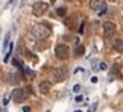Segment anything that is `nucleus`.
Returning a JSON list of instances; mask_svg holds the SVG:
<instances>
[{
    "mask_svg": "<svg viewBox=\"0 0 123 112\" xmlns=\"http://www.w3.org/2000/svg\"><path fill=\"white\" fill-rule=\"evenodd\" d=\"M31 35L35 36V38H38V39H44L50 35V29H49V26H46V24H35V26H32V29H31Z\"/></svg>",
    "mask_w": 123,
    "mask_h": 112,
    "instance_id": "f257e3e1",
    "label": "nucleus"
},
{
    "mask_svg": "<svg viewBox=\"0 0 123 112\" xmlns=\"http://www.w3.org/2000/svg\"><path fill=\"white\" fill-rule=\"evenodd\" d=\"M68 77V70L67 67H58L53 70V79L55 82H64Z\"/></svg>",
    "mask_w": 123,
    "mask_h": 112,
    "instance_id": "f03ea898",
    "label": "nucleus"
},
{
    "mask_svg": "<svg viewBox=\"0 0 123 112\" xmlns=\"http://www.w3.org/2000/svg\"><path fill=\"white\" fill-rule=\"evenodd\" d=\"M47 8H49V3H46V2H35L34 5H32V12H34V15L41 17V15H44V12L47 11Z\"/></svg>",
    "mask_w": 123,
    "mask_h": 112,
    "instance_id": "7ed1b4c3",
    "label": "nucleus"
},
{
    "mask_svg": "<svg viewBox=\"0 0 123 112\" xmlns=\"http://www.w3.org/2000/svg\"><path fill=\"white\" fill-rule=\"evenodd\" d=\"M102 29H103V36H105V38H111V36L116 34L117 27H116L114 23L105 21V23H103V26H102Z\"/></svg>",
    "mask_w": 123,
    "mask_h": 112,
    "instance_id": "20e7f679",
    "label": "nucleus"
},
{
    "mask_svg": "<svg viewBox=\"0 0 123 112\" xmlns=\"http://www.w3.org/2000/svg\"><path fill=\"white\" fill-rule=\"evenodd\" d=\"M55 55L58 59H68V47L65 44H58L55 47Z\"/></svg>",
    "mask_w": 123,
    "mask_h": 112,
    "instance_id": "39448f33",
    "label": "nucleus"
},
{
    "mask_svg": "<svg viewBox=\"0 0 123 112\" xmlns=\"http://www.w3.org/2000/svg\"><path fill=\"white\" fill-rule=\"evenodd\" d=\"M11 97H12V100L15 101V103H20V101H23V100H25L26 97H27L26 90H23V88H15V90L12 91Z\"/></svg>",
    "mask_w": 123,
    "mask_h": 112,
    "instance_id": "423d86ee",
    "label": "nucleus"
},
{
    "mask_svg": "<svg viewBox=\"0 0 123 112\" xmlns=\"http://www.w3.org/2000/svg\"><path fill=\"white\" fill-rule=\"evenodd\" d=\"M103 6H106V3L103 2V0H91V2H90V8H91L93 11H97V9H102Z\"/></svg>",
    "mask_w": 123,
    "mask_h": 112,
    "instance_id": "0eeeda50",
    "label": "nucleus"
},
{
    "mask_svg": "<svg viewBox=\"0 0 123 112\" xmlns=\"http://www.w3.org/2000/svg\"><path fill=\"white\" fill-rule=\"evenodd\" d=\"M50 88H52V83H50L49 80H43V82H40V91L43 92V94L49 92Z\"/></svg>",
    "mask_w": 123,
    "mask_h": 112,
    "instance_id": "6e6552de",
    "label": "nucleus"
},
{
    "mask_svg": "<svg viewBox=\"0 0 123 112\" xmlns=\"http://www.w3.org/2000/svg\"><path fill=\"white\" fill-rule=\"evenodd\" d=\"M76 21H78V15H72L65 23H67V26L70 27V29H74V27H76Z\"/></svg>",
    "mask_w": 123,
    "mask_h": 112,
    "instance_id": "1a4fd4ad",
    "label": "nucleus"
},
{
    "mask_svg": "<svg viewBox=\"0 0 123 112\" xmlns=\"http://www.w3.org/2000/svg\"><path fill=\"white\" fill-rule=\"evenodd\" d=\"M20 74H8V77H6V80L8 83H17L18 80H20Z\"/></svg>",
    "mask_w": 123,
    "mask_h": 112,
    "instance_id": "9d476101",
    "label": "nucleus"
},
{
    "mask_svg": "<svg viewBox=\"0 0 123 112\" xmlns=\"http://www.w3.org/2000/svg\"><path fill=\"white\" fill-rule=\"evenodd\" d=\"M112 47H114L116 50H119V52H122L123 50V41L122 39H116L114 43H112Z\"/></svg>",
    "mask_w": 123,
    "mask_h": 112,
    "instance_id": "9b49d317",
    "label": "nucleus"
},
{
    "mask_svg": "<svg viewBox=\"0 0 123 112\" xmlns=\"http://www.w3.org/2000/svg\"><path fill=\"white\" fill-rule=\"evenodd\" d=\"M56 14H58L59 17H65V15H67V6H59V8H56Z\"/></svg>",
    "mask_w": 123,
    "mask_h": 112,
    "instance_id": "f8f14e48",
    "label": "nucleus"
},
{
    "mask_svg": "<svg viewBox=\"0 0 123 112\" xmlns=\"http://www.w3.org/2000/svg\"><path fill=\"white\" fill-rule=\"evenodd\" d=\"M84 52H85V49L82 47V45H78V47H76V50H74V53H76V56H81V55H84Z\"/></svg>",
    "mask_w": 123,
    "mask_h": 112,
    "instance_id": "ddd939ff",
    "label": "nucleus"
},
{
    "mask_svg": "<svg viewBox=\"0 0 123 112\" xmlns=\"http://www.w3.org/2000/svg\"><path fill=\"white\" fill-rule=\"evenodd\" d=\"M73 92H76V94H78V92H81V85H79V83H76V85L73 86Z\"/></svg>",
    "mask_w": 123,
    "mask_h": 112,
    "instance_id": "4468645a",
    "label": "nucleus"
},
{
    "mask_svg": "<svg viewBox=\"0 0 123 112\" xmlns=\"http://www.w3.org/2000/svg\"><path fill=\"white\" fill-rule=\"evenodd\" d=\"M96 109H97V103H93L91 106H90V109H88V112H96Z\"/></svg>",
    "mask_w": 123,
    "mask_h": 112,
    "instance_id": "2eb2a0df",
    "label": "nucleus"
},
{
    "mask_svg": "<svg viewBox=\"0 0 123 112\" xmlns=\"http://www.w3.org/2000/svg\"><path fill=\"white\" fill-rule=\"evenodd\" d=\"M106 9H108L106 6H103V8L100 9V11H99V17H102V15H105V12H106Z\"/></svg>",
    "mask_w": 123,
    "mask_h": 112,
    "instance_id": "dca6fc26",
    "label": "nucleus"
},
{
    "mask_svg": "<svg viewBox=\"0 0 123 112\" xmlns=\"http://www.w3.org/2000/svg\"><path fill=\"white\" fill-rule=\"evenodd\" d=\"M99 68H100V70H102V71H105V70L108 68V65H106L105 62H100V65H99Z\"/></svg>",
    "mask_w": 123,
    "mask_h": 112,
    "instance_id": "f3484780",
    "label": "nucleus"
},
{
    "mask_svg": "<svg viewBox=\"0 0 123 112\" xmlns=\"http://www.w3.org/2000/svg\"><path fill=\"white\" fill-rule=\"evenodd\" d=\"M84 27H85V23H82V24L79 26V30H78L79 34H84V32H85V30H84Z\"/></svg>",
    "mask_w": 123,
    "mask_h": 112,
    "instance_id": "a211bd4d",
    "label": "nucleus"
},
{
    "mask_svg": "<svg viewBox=\"0 0 123 112\" xmlns=\"http://www.w3.org/2000/svg\"><path fill=\"white\" fill-rule=\"evenodd\" d=\"M74 100H76L78 103H81V101L84 100V97H82V95H76V99H74Z\"/></svg>",
    "mask_w": 123,
    "mask_h": 112,
    "instance_id": "6ab92c4d",
    "label": "nucleus"
},
{
    "mask_svg": "<svg viewBox=\"0 0 123 112\" xmlns=\"http://www.w3.org/2000/svg\"><path fill=\"white\" fill-rule=\"evenodd\" d=\"M90 80H91V83H97V80H99V77H96V76H93L91 79H90Z\"/></svg>",
    "mask_w": 123,
    "mask_h": 112,
    "instance_id": "aec40b11",
    "label": "nucleus"
},
{
    "mask_svg": "<svg viewBox=\"0 0 123 112\" xmlns=\"http://www.w3.org/2000/svg\"><path fill=\"white\" fill-rule=\"evenodd\" d=\"M9 103V99H8V97H3V106H6Z\"/></svg>",
    "mask_w": 123,
    "mask_h": 112,
    "instance_id": "412c9836",
    "label": "nucleus"
},
{
    "mask_svg": "<svg viewBox=\"0 0 123 112\" xmlns=\"http://www.w3.org/2000/svg\"><path fill=\"white\" fill-rule=\"evenodd\" d=\"M23 112H31V108L29 106H25V108H23Z\"/></svg>",
    "mask_w": 123,
    "mask_h": 112,
    "instance_id": "4be33fe9",
    "label": "nucleus"
},
{
    "mask_svg": "<svg viewBox=\"0 0 123 112\" xmlns=\"http://www.w3.org/2000/svg\"><path fill=\"white\" fill-rule=\"evenodd\" d=\"M117 112H123V109H120V111H117Z\"/></svg>",
    "mask_w": 123,
    "mask_h": 112,
    "instance_id": "5701e85b",
    "label": "nucleus"
},
{
    "mask_svg": "<svg viewBox=\"0 0 123 112\" xmlns=\"http://www.w3.org/2000/svg\"><path fill=\"white\" fill-rule=\"evenodd\" d=\"M74 112H81V111H74Z\"/></svg>",
    "mask_w": 123,
    "mask_h": 112,
    "instance_id": "b1692460",
    "label": "nucleus"
},
{
    "mask_svg": "<svg viewBox=\"0 0 123 112\" xmlns=\"http://www.w3.org/2000/svg\"><path fill=\"white\" fill-rule=\"evenodd\" d=\"M47 112H50V111H47Z\"/></svg>",
    "mask_w": 123,
    "mask_h": 112,
    "instance_id": "393cba45",
    "label": "nucleus"
}]
</instances>
